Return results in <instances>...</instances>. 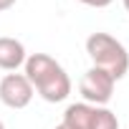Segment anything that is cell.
<instances>
[{"mask_svg": "<svg viewBox=\"0 0 129 129\" xmlns=\"http://www.w3.org/2000/svg\"><path fill=\"white\" fill-rule=\"evenodd\" d=\"M25 46L18 38L0 36V69L3 71H15L25 63Z\"/></svg>", "mask_w": 129, "mask_h": 129, "instance_id": "5", "label": "cell"}, {"mask_svg": "<svg viewBox=\"0 0 129 129\" xmlns=\"http://www.w3.org/2000/svg\"><path fill=\"white\" fill-rule=\"evenodd\" d=\"M15 3H18V0H0V13H3V10H10Z\"/></svg>", "mask_w": 129, "mask_h": 129, "instance_id": "8", "label": "cell"}, {"mask_svg": "<svg viewBox=\"0 0 129 129\" xmlns=\"http://www.w3.org/2000/svg\"><path fill=\"white\" fill-rule=\"evenodd\" d=\"M76 3L89 5V8H106V5H111V3H114V0H76Z\"/></svg>", "mask_w": 129, "mask_h": 129, "instance_id": "7", "label": "cell"}, {"mask_svg": "<svg viewBox=\"0 0 129 129\" xmlns=\"http://www.w3.org/2000/svg\"><path fill=\"white\" fill-rule=\"evenodd\" d=\"M114 84H116V81H114L106 71L91 66V69L81 76V81H79V91H81V96H84L86 104L106 106V104L111 101V96H114Z\"/></svg>", "mask_w": 129, "mask_h": 129, "instance_id": "3", "label": "cell"}, {"mask_svg": "<svg viewBox=\"0 0 129 129\" xmlns=\"http://www.w3.org/2000/svg\"><path fill=\"white\" fill-rule=\"evenodd\" d=\"M0 129H5V124H3V121H0Z\"/></svg>", "mask_w": 129, "mask_h": 129, "instance_id": "11", "label": "cell"}, {"mask_svg": "<svg viewBox=\"0 0 129 129\" xmlns=\"http://www.w3.org/2000/svg\"><path fill=\"white\" fill-rule=\"evenodd\" d=\"M56 129H71V126H66V124H63V121H61V124H58Z\"/></svg>", "mask_w": 129, "mask_h": 129, "instance_id": "10", "label": "cell"}, {"mask_svg": "<svg viewBox=\"0 0 129 129\" xmlns=\"http://www.w3.org/2000/svg\"><path fill=\"white\" fill-rule=\"evenodd\" d=\"M121 3H124V10L129 13V0H121Z\"/></svg>", "mask_w": 129, "mask_h": 129, "instance_id": "9", "label": "cell"}, {"mask_svg": "<svg viewBox=\"0 0 129 129\" xmlns=\"http://www.w3.org/2000/svg\"><path fill=\"white\" fill-rule=\"evenodd\" d=\"M23 66H25V79L30 81L33 91L41 94L43 101L58 104L71 94V79L66 69L48 53H30Z\"/></svg>", "mask_w": 129, "mask_h": 129, "instance_id": "1", "label": "cell"}, {"mask_svg": "<svg viewBox=\"0 0 129 129\" xmlns=\"http://www.w3.org/2000/svg\"><path fill=\"white\" fill-rule=\"evenodd\" d=\"M86 53L94 61V69L106 71L114 81L124 79L129 71V53L124 43L109 33H91L86 38Z\"/></svg>", "mask_w": 129, "mask_h": 129, "instance_id": "2", "label": "cell"}, {"mask_svg": "<svg viewBox=\"0 0 129 129\" xmlns=\"http://www.w3.org/2000/svg\"><path fill=\"white\" fill-rule=\"evenodd\" d=\"M33 99V86L25 74H5L0 79V101L8 109H25Z\"/></svg>", "mask_w": 129, "mask_h": 129, "instance_id": "4", "label": "cell"}, {"mask_svg": "<svg viewBox=\"0 0 129 129\" xmlns=\"http://www.w3.org/2000/svg\"><path fill=\"white\" fill-rule=\"evenodd\" d=\"M86 129H119V119H116V114H114L111 109H106V106H94V104H91Z\"/></svg>", "mask_w": 129, "mask_h": 129, "instance_id": "6", "label": "cell"}]
</instances>
